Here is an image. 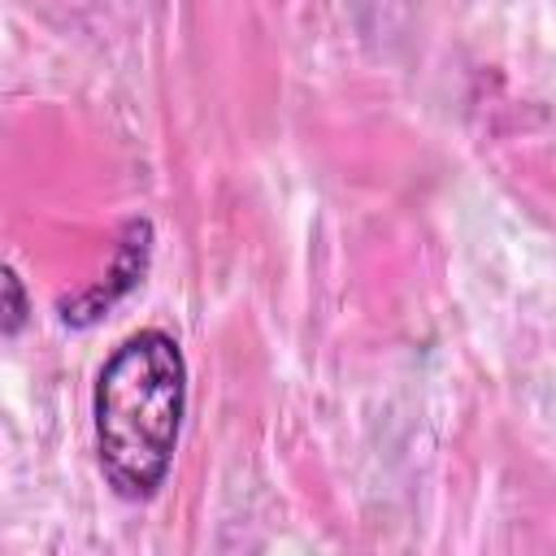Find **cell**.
Returning a JSON list of instances; mask_svg holds the SVG:
<instances>
[{"instance_id": "2", "label": "cell", "mask_w": 556, "mask_h": 556, "mask_svg": "<svg viewBox=\"0 0 556 556\" xmlns=\"http://www.w3.org/2000/svg\"><path fill=\"white\" fill-rule=\"evenodd\" d=\"M148 261H152V222H148V217H130V222L117 230V243H113V261H109L104 282H96V287H87V291H78V295H65V300L56 304L61 321H65V326H78V330H83V326H96L117 300H126V295L143 282Z\"/></svg>"}, {"instance_id": "1", "label": "cell", "mask_w": 556, "mask_h": 556, "mask_svg": "<svg viewBox=\"0 0 556 556\" xmlns=\"http://www.w3.org/2000/svg\"><path fill=\"white\" fill-rule=\"evenodd\" d=\"M187 417V356L169 330H135L113 348L96 374L91 421L96 460L113 495L143 504L152 500L178 452Z\"/></svg>"}, {"instance_id": "3", "label": "cell", "mask_w": 556, "mask_h": 556, "mask_svg": "<svg viewBox=\"0 0 556 556\" xmlns=\"http://www.w3.org/2000/svg\"><path fill=\"white\" fill-rule=\"evenodd\" d=\"M4 334L13 339L22 326H26V317H30V304H26V287H22V278H17V269L13 265H4Z\"/></svg>"}]
</instances>
